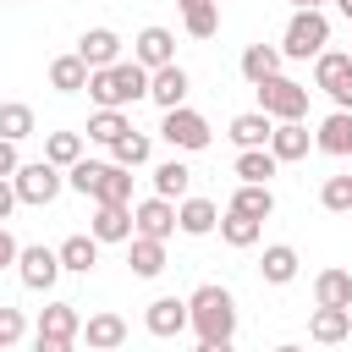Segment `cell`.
<instances>
[{"label":"cell","instance_id":"cb8c5ba5","mask_svg":"<svg viewBox=\"0 0 352 352\" xmlns=\"http://www.w3.org/2000/svg\"><path fill=\"white\" fill-rule=\"evenodd\" d=\"M214 231H220L226 248H253L258 231H264V220H253V214H242V209H226V214L214 220Z\"/></svg>","mask_w":352,"mask_h":352},{"label":"cell","instance_id":"44dd1931","mask_svg":"<svg viewBox=\"0 0 352 352\" xmlns=\"http://www.w3.org/2000/svg\"><path fill=\"white\" fill-rule=\"evenodd\" d=\"M50 88L55 94H82L88 88V60L72 50V55H55L50 60Z\"/></svg>","mask_w":352,"mask_h":352},{"label":"cell","instance_id":"4dcf8cb0","mask_svg":"<svg viewBox=\"0 0 352 352\" xmlns=\"http://www.w3.org/2000/svg\"><path fill=\"white\" fill-rule=\"evenodd\" d=\"M280 170V160L270 154V143L264 148H236V182H270Z\"/></svg>","mask_w":352,"mask_h":352},{"label":"cell","instance_id":"52a82bcc","mask_svg":"<svg viewBox=\"0 0 352 352\" xmlns=\"http://www.w3.org/2000/svg\"><path fill=\"white\" fill-rule=\"evenodd\" d=\"M160 138L176 148V154H198V148H209V121L198 116V110H187V104H176V110H165V121H160Z\"/></svg>","mask_w":352,"mask_h":352},{"label":"cell","instance_id":"d4e9b609","mask_svg":"<svg viewBox=\"0 0 352 352\" xmlns=\"http://www.w3.org/2000/svg\"><path fill=\"white\" fill-rule=\"evenodd\" d=\"M126 264H132V275H138V280H154V275L165 270V242H160V236H138V231H132V253H126Z\"/></svg>","mask_w":352,"mask_h":352},{"label":"cell","instance_id":"7dc6e473","mask_svg":"<svg viewBox=\"0 0 352 352\" xmlns=\"http://www.w3.org/2000/svg\"><path fill=\"white\" fill-rule=\"evenodd\" d=\"M346 55H352V50H346Z\"/></svg>","mask_w":352,"mask_h":352},{"label":"cell","instance_id":"b9f144b4","mask_svg":"<svg viewBox=\"0 0 352 352\" xmlns=\"http://www.w3.org/2000/svg\"><path fill=\"white\" fill-rule=\"evenodd\" d=\"M16 165H22V160H16V143H11V138H0V176H11Z\"/></svg>","mask_w":352,"mask_h":352},{"label":"cell","instance_id":"f1b7e54d","mask_svg":"<svg viewBox=\"0 0 352 352\" xmlns=\"http://www.w3.org/2000/svg\"><path fill=\"white\" fill-rule=\"evenodd\" d=\"M148 154H154V143H148V132H138V126H126V132L110 143V160H116V165H126V170L148 165Z\"/></svg>","mask_w":352,"mask_h":352},{"label":"cell","instance_id":"2e32d148","mask_svg":"<svg viewBox=\"0 0 352 352\" xmlns=\"http://www.w3.org/2000/svg\"><path fill=\"white\" fill-rule=\"evenodd\" d=\"M77 55L88 60V72H94V66H110V60H121V33H116V28H88V33L77 38Z\"/></svg>","mask_w":352,"mask_h":352},{"label":"cell","instance_id":"8992f818","mask_svg":"<svg viewBox=\"0 0 352 352\" xmlns=\"http://www.w3.org/2000/svg\"><path fill=\"white\" fill-rule=\"evenodd\" d=\"M77 336H82V314H77V302H50V308L38 314V330H33L38 352H66Z\"/></svg>","mask_w":352,"mask_h":352},{"label":"cell","instance_id":"1f68e13d","mask_svg":"<svg viewBox=\"0 0 352 352\" xmlns=\"http://www.w3.org/2000/svg\"><path fill=\"white\" fill-rule=\"evenodd\" d=\"M82 336H88V346L110 352V346H121V341H126V319H121V314H94V319L82 324Z\"/></svg>","mask_w":352,"mask_h":352},{"label":"cell","instance_id":"d590c367","mask_svg":"<svg viewBox=\"0 0 352 352\" xmlns=\"http://www.w3.org/2000/svg\"><path fill=\"white\" fill-rule=\"evenodd\" d=\"M44 160L60 165V170L77 165V160H82V132H50V138H44Z\"/></svg>","mask_w":352,"mask_h":352},{"label":"cell","instance_id":"836d02e7","mask_svg":"<svg viewBox=\"0 0 352 352\" xmlns=\"http://www.w3.org/2000/svg\"><path fill=\"white\" fill-rule=\"evenodd\" d=\"M126 126H132V121H126L121 110H110V104H99V110L88 116V143H104V148H110V143H116V138H121Z\"/></svg>","mask_w":352,"mask_h":352},{"label":"cell","instance_id":"ba28073f","mask_svg":"<svg viewBox=\"0 0 352 352\" xmlns=\"http://www.w3.org/2000/svg\"><path fill=\"white\" fill-rule=\"evenodd\" d=\"M16 275H22V286H28V292H50V286L60 280V253H55V248H44V242L16 248Z\"/></svg>","mask_w":352,"mask_h":352},{"label":"cell","instance_id":"30bf717a","mask_svg":"<svg viewBox=\"0 0 352 352\" xmlns=\"http://www.w3.org/2000/svg\"><path fill=\"white\" fill-rule=\"evenodd\" d=\"M187 88H192V77H187V66H176V60H165V66L148 72V99H154L160 110L187 104Z\"/></svg>","mask_w":352,"mask_h":352},{"label":"cell","instance_id":"ac0fdd59","mask_svg":"<svg viewBox=\"0 0 352 352\" xmlns=\"http://www.w3.org/2000/svg\"><path fill=\"white\" fill-rule=\"evenodd\" d=\"M88 198L94 204H132V170L116 165V160H104V170H99V182H94Z\"/></svg>","mask_w":352,"mask_h":352},{"label":"cell","instance_id":"4fadbf2b","mask_svg":"<svg viewBox=\"0 0 352 352\" xmlns=\"http://www.w3.org/2000/svg\"><path fill=\"white\" fill-rule=\"evenodd\" d=\"M88 231L99 236V248L104 242H132V204H94Z\"/></svg>","mask_w":352,"mask_h":352},{"label":"cell","instance_id":"277c9868","mask_svg":"<svg viewBox=\"0 0 352 352\" xmlns=\"http://www.w3.org/2000/svg\"><path fill=\"white\" fill-rule=\"evenodd\" d=\"M258 88V110L270 116V121H302L308 116V82H292V77H264V82H253Z\"/></svg>","mask_w":352,"mask_h":352},{"label":"cell","instance_id":"8fae6325","mask_svg":"<svg viewBox=\"0 0 352 352\" xmlns=\"http://www.w3.org/2000/svg\"><path fill=\"white\" fill-rule=\"evenodd\" d=\"M143 330L160 336V341L182 336V330H187V297H154L148 314H143Z\"/></svg>","mask_w":352,"mask_h":352},{"label":"cell","instance_id":"4316f807","mask_svg":"<svg viewBox=\"0 0 352 352\" xmlns=\"http://www.w3.org/2000/svg\"><path fill=\"white\" fill-rule=\"evenodd\" d=\"M231 209H242V214H253V220H270V214H275V192H270V182H236Z\"/></svg>","mask_w":352,"mask_h":352},{"label":"cell","instance_id":"83f0119b","mask_svg":"<svg viewBox=\"0 0 352 352\" xmlns=\"http://www.w3.org/2000/svg\"><path fill=\"white\" fill-rule=\"evenodd\" d=\"M176 6H182V28L192 38H214L220 33V6L214 0H176Z\"/></svg>","mask_w":352,"mask_h":352},{"label":"cell","instance_id":"ffe728a7","mask_svg":"<svg viewBox=\"0 0 352 352\" xmlns=\"http://www.w3.org/2000/svg\"><path fill=\"white\" fill-rule=\"evenodd\" d=\"M297 264H302V258H297V248L270 242V248H264V258H258V275H264L270 286H292V280H297Z\"/></svg>","mask_w":352,"mask_h":352},{"label":"cell","instance_id":"d6a6232c","mask_svg":"<svg viewBox=\"0 0 352 352\" xmlns=\"http://www.w3.org/2000/svg\"><path fill=\"white\" fill-rule=\"evenodd\" d=\"M33 104H22V99H6L0 104V138H11V143H22V138H33Z\"/></svg>","mask_w":352,"mask_h":352},{"label":"cell","instance_id":"ab89813d","mask_svg":"<svg viewBox=\"0 0 352 352\" xmlns=\"http://www.w3.org/2000/svg\"><path fill=\"white\" fill-rule=\"evenodd\" d=\"M324 94H330V99H336L341 110H352V60H346V66H341V72H336V77L324 82Z\"/></svg>","mask_w":352,"mask_h":352},{"label":"cell","instance_id":"484cf974","mask_svg":"<svg viewBox=\"0 0 352 352\" xmlns=\"http://www.w3.org/2000/svg\"><path fill=\"white\" fill-rule=\"evenodd\" d=\"M314 302H324V308H352V270H319V275H314Z\"/></svg>","mask_w":352,"mask_h":352},{"label":"cell","instance_id":"e575fe53","mask_svg":"<svg viewBox=\"0 0 352 352\" xmlns=\"http://www.w3.org/2000/svg\"><path fill=\"white\" fill-rule=\"evenodd\" d=\"M187 187H192V170H187L182 160L154 165V192H160V198H187Z\"/></svg>","mask_w":352,"mask_h":352},{"label":"cell","instance_id":"603a6c76","mask_svg":"<svg viewBox=\"0 0 352 352\" xmlns=\"http://www.w3.org/2000/svg\"><path fill=\"white\" fill-rule=\"evenodd\" d=\"M214 220H220V209L209 198H182L176 204V231H187V236H209Z\"/></svg>","mask_w":352,"mask_h":352},{"label":"cell","instance_id":"9a60e30c","mask_svg":"<svg viewBox=\"0 0 352 352\" xmlns=\"http://www.w3.org/2000/svg\"><path fill=\"white\" fill-rule=\"evenodd\" d=\"M308 336H314L319 346H336V341H346V336H352V308H324V302H314Z\"/></svg>","mask_w":352,"mask_h":352},{"label":"cell","instance_id":"74e56055","mask_svg":"<svg viewBox=\"0 0 352 352\" xmlns=\"http://www.w3.org/2000/svg\"><path fill=\"white\" fill-rule=\"evenodd\" d=\"M99 170H104V160H77V165H66V187L72 192H94V182H99Z\"/></svg>","mask_w":352,"mask_h":352},{"label":"cell","instance_id":"7bdbcfd3","mask_svg":"<svg viewBox=\"0 0 352 352\" xmlns=\"http://www.w3.org/2000/svg\"><path fill=\"white\" fill-rule=\"evenodd\" d=\"M11 209H16V187L11 176H0V220H11Z\"/></svg>","mask_w":352,"mask_h":352},{"label":"cell","instance_id":"8d00e7d4","mask_svg":"<svg viewBox=\"0 0 352 352\" xmlns=\"http://www.w3.org/2000/svg\"><path fill=\"white\" fill-rule=\"evenodd\" d=\"M319 204H324L330 214H352V170H341V176H324V187H319Z\"/></svg>","mask_w":352,"mask_h":352},{"label":"cell","instance_id":"7a4b0ae2","mask_svg":"<svg viewBox=\"0 0 352 352\" xmlns=\"http://www.w3.org/2000/svg\"><path fill=\"white\" fill-rule=\"evenodd\" d=\"M88 99H94V104H110V110H126V104L148 99V66H138V60L94 66V72H88Z\"/></svg>","mask_w":352,"mask_h":352},{"label":"cell","instance_id":"3957f363","mask_svg":"<svg viewBox=\"0 0 352 352\" xmlns=\"http://www.w3.org/2000/svg\"><path fill=\"white\" fill-rule=\"evenodd\" d=\"M324 44H330V16L319 6H297L280 33V60H314Z\"/></svg>","mask_w":352,"mask_h":352},{"label":"cell","instance_id":"5b68a950","mask_svg":"<svg viewBox=\"0 0 352 352\" xmlns=\"http://www.w3.org/2000/svg\"><path fill=\"white\" fill-rule=\"evenodd\" d=\"M11 187H16V204H33V209H44V204H55V198H60L66 176H60V165H50V160H33V165H16V170H11Z\"/></svg>","mask_w":352,"mask_h":352},{"label":"cell","instance_id":"7402d4cb","mask_svg":"<svg viewBox=\"0 0 352 352\" xmlns=\"http://www.w3.org/2000/svg\"><path fill=\"white\" fill-rule=\"evenodd\" d=\"M270 126H275V121H270L264 110H242V116H231V132H226V138H231L236 148H264V143H270Z\"/></svg>","mask_w":352,"mask_h":352},{"label":"cell","instance_id":"9c48e42d","mask_svg":"<svg viewBox=\"0 0 352 352\" xmlns=\"http://www.w3.org/2000/svg\"><path fill=\"white\" fill-rule=\"evenodd\" d=\"M132 231L138 236H160V242H170V231H176V198H143V204H132Z\"/></svg>","mask_w":352,"mask_h":352},{"label":"cell","instance_id":"f35d334b","mask_svg":"<svg viewBox=\"0 0 352 352\" xmlns=\"http://www.w3.org/2000/svg\"><path fill=\"white\" fill-rule=\"evenodd\" d=\"M28 336V319H22V308H0V346H16Z\"/></svg>","mask_w":352,"mask_h":352},{"label":"cell","instance_id":"bcb514c9","mask_svg":"<svg viewBox=\"0 0 352 352\" xmlns=\"http://www.w3.org/2000/svg\"><path fill=\"white\" fill-rule=\"evenodd\" d=\"M214 6H220V0H214Z\"/></svg>","mask_w":352,"mask_h":352},{"label":"cell","instance_id":"5bb4252c","mask_svg":"<svg viewBox=\"0 0 352 352\" xmlns=\"http://www.w3.org/2000/svg\"><path fill=\"white\" fill-rule=\"evenodd\" d=\"M314 148L319 154H336V160H346L352 154V110H330L324 121H319V132H314Z\"/></svg>","mask_w":352,"mask_h":352},{"label":"cell","instance_id":"d6986e66","mask_svg":"<svg viewBox=\"0 0 352 352\" xmlns=\"http://www.w3.org/2000/svg\"><path fill=\"white\" fill-rule=\"evenodd\" d=\"M55 253H60V270H72V275H88V270L99 264V236H94V231H77V236H66Z\"/></svg>","mask_w":352,"mask_h":352},{"label":"cell","instance_id":"ee69618b","mask_svg":"<svg viewBox=\"0 0 352 352\" xmlns=\"http://www.w3.org/2000/svg\"><path fill=\"white\" fill-rule=\"evenodd\" d=\"M336 11H341V16H346V22H352V0H336Z\"/></svg>","mask_w":352,"mask_h":352},{"label":"cell","instance_id":"e0dca14e","mask_svg":"<svg viewBox=\"0 0 352 352\" xmlns=\"http://www.w3.org/2000/svg\"><path fill=\"white\" fill-rule=\"evenodd\" d=\"M308 143H314V138H308V126H302V121H275V126H270V154H275L280 165L302 160V154H308Z\"/></svg>","mask_w":352,"mask_h":352},{"label":"cell","instance_id":"f6af8a7d","mask_svg":"<svg viewBox=\"0 0 352 352\" xmlns=\"http://www.w3.org/2000/svg\"><path fill=\"white\" fill-rule=\"evenodd\" d=\"M297 6H319V11H324V0H292V11H297Z\"/></svg>","mask_w":352,"mask_h":352},{"label":"cell","instance_id":"7c38bea8","mask_svg":"<svg viewBox=\"0 0 352 352\" xmlns=\"http://www.w3.org/2000/svg\"><path fill=\"white\" fill-rule=\"evenodd\" d=\"M132 60H138V66H148V72H154V66H165V60H176V33H170V28H160V22H154V28H143V33L132 38Z\"/></svg>","mask_w":352,"mask_h":352},{"label":"cell","instance_id":"6da1fadb","mask_svg":"<svg viewBox=\"0 0 352 352\" xmlns=\"http://www.w3.org/2000/svg\"><path fill=\"white\" fill-rule=\"evenodd\" d=\"M187 330L198 336V346L204 352H220V346H231V336H236V297L226 292V286H198L192 297H187Z\"/></svg>","mask_w":352,"mask_h":352},{"label":"cell","instance_id":"f546056e","mask_svg":"<svg viewBox=\"0 0 352 352\" xmlns=\"http://www.w3.org/2000/svg\"><path fill=\"white\" fill-rule=\"evenodd\" d=\"M275 72H280V44H248L242 50V77L248 82H264Z\"/></svg>","mask_w":352,"mask_h":352},{"label":"cell","instance_id":"60d3db41","mask_svg":"<svg viewBox=\"0 0 352 352\" xmlns=\"http://www.w3.org/2000/svg\"><path fill=\"white\" fill-rule=\"evenodd\" d=\"M16 264V236L6 231V220H0V270H11Z\"/></svg>","mask_w":352,"mask_h":352}]
</instances>
